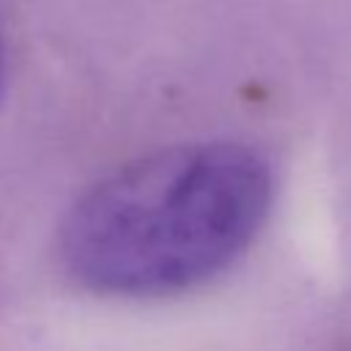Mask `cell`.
Listing matches in <instances>:
<instances>
[{
	"instance_id": "cell-1",
	"label": "cell",
	"mask_w": 351,
	"mask_h": 351,
	"mask_svg": "<svg viewBox=\"0 0 351 351\" xmlns=\"http://www.w3.org/2000/svg\"><path fill=\"white\" fill-rule=\"evenodd\" d=\"M271 206L269 162L239 143H186L137 156L69 208L60 261L85 288L165 296L225 271Z\"/></svg>"
},
{
	"instance_id": "cell-2",
	"label": "cell",
	"mask_w": 351,
	"mask_h": 351,
	"mask_svg": "<svg viewBox=\"0 0 351 351\" xmlns=\"http://www.w3.org/2000/svg\"><path fill=\"white\" fill-rule=\"evenodd\" d=\"M5 36H3V19H0V104H3V96H5Z\"/></svg>"
}]
</instances>
